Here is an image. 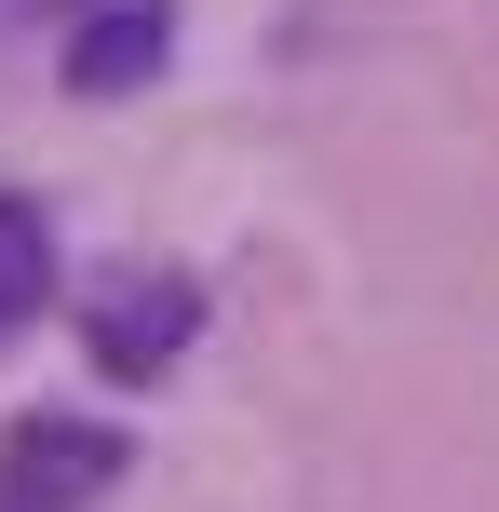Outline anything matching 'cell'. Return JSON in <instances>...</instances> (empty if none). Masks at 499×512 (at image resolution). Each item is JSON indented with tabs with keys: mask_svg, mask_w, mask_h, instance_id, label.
I'll return each instance as SVG.
<instances>
[{
	"mask_svg": "<svg viewBox=\"0 0 499 512\" xmlns=\"http://www.w3.org/2000/svg\"><path fill=\"white\" fill-rule=\"evenodd\" d=\"M122 472H135V445L108 418H81V405H27L0 432V512H81V499L122 486Z\"/></svg>",
	"mask_w": 499,
	"mask_h": 512,
	"instance_id": "obj_1",
	"label": "cell"
},
{
	"mask_svg": "<svg viewBox=\"0 0 499 512\" xmlns=\"http://www.w3.org/2000/svg\"><path fill=\"white\" fill-rule=\"evenodd\" d=\"M203 337V283L189 270H122L95 283V324H81V351H95V378H176V351Z\"/></svg>",
	"mask_w": 499,
	"mask_h": 512,
	"instance_id": "obj_2",
	"label": "cell"
},
{
	"mask_svg": "<svg viewBox=\"0 0 499 512\" xmlns=\"http://www.w3.org/2000/svg\"><path fill=\"white\" fill-rule=\"evenodd\" d=\"M162 54H176V0H81V27H68V95H149L162 81Z\"/></svg>",
	"mask_w": 499,
	"mask_h": 512,
	"instance_id": "obj_3",
	"label": "cell"
},
{
	"mask_svg": "<svg viewBox=\"0 0 499 512\" xmlns=\"http://www.w3.org/2000/svg\"><path fill=\"white\" fill-rule=\"evenodd\" d=\"M41 297H54V216L27 189H0V337L41 324Z\"/></svg>",
	"mask_w": 499,
	"mask_h": 512,
	"instance_id": "obj_4",
	"label": "cell"
},
{
	"mask_svg": "<svg viewBox=\"0 0 499 512\" xmlns=\"http://www.w3.org/2000/svg\"><path fill=\"white\" fill-rule=\"evenodd\" d=\"M27 14H54V0H0V27H27Z\"/></svg>",
	"mask_w": 499,
	"mask_h": 512,
	"instance_id": "obj_5",
	"label": "cell"
}]
</instances>
